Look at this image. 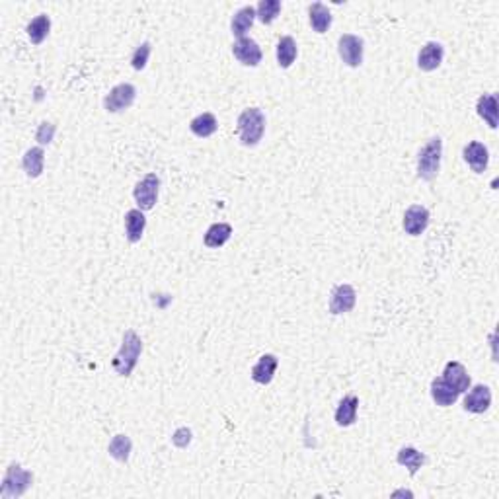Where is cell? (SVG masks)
<instances>
[{
  "label": "cell",
  "mask_w": 499,
  "mask_h": 499,
  "mask_svg": "<svg viewBox=\"0 0 499 499\" xmlns=\"http://www.w3.org/2000/svg\"><path fill=\"white\" fill-rule=\"evenodd\" d=\"M131 448H133V443L127 435H116L107 446L109 457L116 458L117 462H127L131 457Z\"/></svg>",
  "instance_id": "obj_28"
},
{
  "label": "cell",
  "mask_w": 499,
  "mask_h": 499,
  "mask_svg": "<svg viewBox=\"0 0 499 499\" xmlns=\"http://www.w3.org/2000/svg\"><path fill=\"white\" fill-rule=\"evenodd\" d=\"M476 111H478V116L488 123L489 129L498 127L499 109L496 94H484V96H480L478 104H476Z\"/></svg>",
  "instance_id": "obj_21"
},
{
  "label": "cell",
  "mask_w": 499,
  "mask_h": 499,
  "mask_svg": "<svg viewBox=\"0 0 499 499\" xmlns=\"http://www.w3.org/2000/svg\"><path fill=\"white\" fill-rule=\"evenodd\" d=\"M255 18L257 16H255L254 6H244V8H240V10L236 12L233 21H230V30H233L234 37H238V39L246 37V33L250 32V28L254 26Z\"/></svg>",
  "instance_id": "obj_19"
},
{
  "label": "cell",
  "mask_w": 499,
  "mask_h": 499,
  "mask_svg": "<svg viewBox=\"0 0 499 499\" xmlns=\"http://www.w3.org/2000/svg\"><path fill=\"white\" fill-rule=\"evenodd\" d=\"M443 156V140L439 137L431 138L417 154V176L425 181H433L441 168Z\"/></svg>",
  "instance_id": "obj_3"
},
{
  "label": "cell",
  "mask_w": 499,
  "mask_h": 499,
  "mask_svg": "<svg viewBox=\"0 0 499 499\" xmlns=\"http://www.w3.org/2000/svg\"><path fill=\"white\" fill-rule=\"evenodd\" d=\"M190 129H192V133L195 137L199 138H209L211 135L217 133V129H219V121H217V117L212 116V114H201V116L193 117L192 121H190Z\"/></svg>",
  "instance_id": "obj_22"
},
{
  "label": "cell",
  "mask_w": 499,
  "mask_h": 499,
  "mask_svg": "<svg viewBox=\"0 0 499 499\" xmlns=\"http://www.w3.org/2000/svg\"><path fill=\"white\" fill-rule=\"evenodd\" d=\"M43 164H45V152H43L42 147H33L30 149L24 158H21V166H24V172L30 176V178H39L43 172Z\"/></svg>",
  "instance_id": "obj_24"
},
{
  "label": "cell",
  "mask_w": 499,
  "mask_h": 499,
  "mask_svg": "<svg viewBox=\"0 0 499 499\" xmlns=\"http://www.w3.org/2000/svg\"><path fill=\"white\" fill-rule=\"evenodd\" d=\"M308 18H310V26L316 33H326L328 28L332 26V14H329L328 6L322 2H314L308 8Z\"/></svg>",
  "instance_id": "obj_20"
},
{
  "label": "cell",
  "mask_w": 499,
  "mask_h": 499,
  "mask_svg": "<svg viewBox=\"0 0 499 499\" xmlns=\"http://www.w3.org/2000/svg\"><path fill=\"white\" fill-rule=\"evenodd\" d=\"M233 53L244 66H257V64L262 63V59H264L262 47L254 39H250V37H242V39H238V42L234 43Z\"/></svg>",
  "instance_id": "obj_9"
},
{
  "label": "cell",
  "mask_w": 499,
  "mask_h": 499,
  "mask_svg": "<svg viewBox=\"0 0 499 499\" xmlns=\"http://www.w3.org/2000/svg\"><path fill=\"white\" fill-rule=\"evenodd\" d=\"M462 156L466 160L468 166L476 172V174H482V172H486V168H488L489 152L482 143H478V140L468 143L466 147H464V150H462Z\"/></svg>",
  "instance_id": "obj_14"
},
{
  "label": "cell",
  "mask_w": 499,
  "mask_h": 499,
  "mask_svg": "<svg viewBox=\"0 0 499 499\" xmlns=\"http://www.w3.org/2000/svg\"><path fill=\"white\" fill-rule=\"evenodd\" d=\"M233 236V226L226 223H215L205 233V246L207 248H223Z\"/></svg>",
  "instance_id": "obj_23"
},
{
  "label": "cell",
  "mask_w": 499,
  "mask_h": 499,
  "mask_svg": "<svg viewBox=\"0 0 499 499\" xmlns=\"http://www.w3.org/2000/svg\"><path fill=\"white\" fill-rule=\"evenodd\" d=\"M297 42L291 35H283L277 43V63L281 69H289L297 59Z\"/></svg>",
  "instance_id": "obj_25"
},
{
  "label": "cell",
  "mask_w": 499,
  "mask_h": 499,
  "mask_svg": "<svg viewBox=\"0 0 499 499\" xmlns=\"http://www.w3.org/2000/svg\"><path fill=\"white\" fill-rule=\"evenodd\" d=\"M49 30H51V20H49L47 14H39V16L33 18V20L28 24V28H26L28 37H30V42H32L33 45H42V43L45 42V37L49 35Z\"/></svg>",
  "instance_id": "obj_26"
},
{
  "label": "cell",
  "mask_w": 499,
  "mask_h": 499,
  "mask_svg": "<svg viewBox=\"0 0 499 499\" xmlns=\"http://www.w3.org/2000/svg\"><path fill=\"white\" fill-rule=\"evenodd\" d=\"M32 472L24 470L20 464H10L6 474H4V480H2L0 493H2V498H20L32 486Z\"/></svg>",
  "instance_id": "obj_4"
},
{
  "label": "cell",
  "mask_w": 499,
  "mask_h": 499,
  "mask_svg": "<svg viewBox=\"0 0 499 499\" xmlns=\"http://www.w3.org/2000/svg\"><path fill=\"white\" fill-rule=\"evenodd\" d=\"M266 131V116L260 107H248L238 116V135L244 147H255Z\"/></svg>",
  "instance_id": "obj_2"
},
{
  "label": "cell",
  "mask_w": 499,
  "mask_h": 499,
  "mask_svg": "<svg viewBox=\"0 0 499 499\" xmlns=\"http://www.w3.org/2000/svg\"><path fill=\"white\" fill-rule=\"evenodd\" d=\"M279 12H281V2H279V0H262V2L257 4V8H255V16L260 18L262 24L269 26V24L275 21Z\"/></svg>",
  "instance_id": "obj_29"
},
{
  "label": "cell",
  "mask_w": 499,
  "mask_h": 499,
  "mask_svg": "<svg viewBox=\"0 0 499 499\" xmlns=\"http://www.w3.org/2000/svg\"><path fill=\"white\" fill-rule=\"evenodd\" d=\"M363 39L353 35V33H343L338 42V53H340L341 61L351 66V69H357L363 63Z\"/></svg>",
  "instance_id": "obj_7"
},
{
  "label": "cell",
  "mask_w": 499,
  "mask_h": 499,
  "mask_svg": "<svg viewBox=\"0 0 499 499\" xmlns=\"http://www.w3.org/2000/svg\"><path fill=\"white\" fill-rule=\"evenodd\" d=\"M491 406V390L484 384H476L464 398V410L470 414H484Z\"/></svg>",
  "instance_id": "obj_12"
},
{
  "label": "cell",
  "mask_w": 499,
  "mask_h": 499,
  "mask_svg": "<svg viewBox=\"0 0 499 499\" xmlns=\"http://www.w3.org/2000/svg\"><path fill=\"white\" fill-rule=\"evenodd\" d=\"M172 441H174V445L176 446L183 448V446L190 445V441H192V431H190L188 427H181V429H178V431L174 433Z\"/></svg>",
  "instance_id": "obj_32"
},
{
  "label": "cell",
  "mask_w": 499,
  "mask_h": 499,
  "mask_svg": "<svg viewBox=\"0 0 499 499\" xmlns=\"http://www.w3.org/2000/svg\"><path fill=\"white\" fill-rule=\"evenodd\" d=\"M150 51H152V45L149 42L140 43L137 49H135V53L131 57V66L135 69V71H143L147 63H149V57H150Z\"/></svg>",
  "instance_id": "obj_30"
},
{
  "label": "cell",
  "mask_w": 499,
  "mask_h": 499,
  "mask_svg": "<svg viewBox=\"0 0 499 499\" xmlns=\"http://www.w3.org/2000/svg\"><path fill=\"white\" fill-rule=\"evenodd\" d=\"M57 127H55L53 123H47V121H43L39 129H37V133H35V138H37V143L39 145H49L51 140H53V135Z\"/></svg>",
  "instance_id": "obj_31"
},
{
  "label": "cell",
  "mask_w": 499,
  "mask_h": 499,
  "mask_svg": "<svg viewBox=\"0 0 499 499\" xmlns=\"http://www.w3.org/2000/svg\"><path fill=\"white\" fill-rule=\"evenodd\" d=\"M143 353V340L137 336V332L127 329L123 334V341H121V347L116 353L111 367L119 376H129L133 369L137 367L138 357Z\"/></svg>",
  "instance_id": "obj_1"
},
{
  "label": "cell",
  "mask_w": 499,
  "mask_h": 499,
  "mask_svg": "<svg viewBox=\"0 0 499 499\" xmlns=\"http://www.w3.org/2000/svg\"><path fill=\"white\" fill-rule=\"evenodd\" d=\"M396 460H398V464H402V466L408 468L412 476H415L417 470L425 464V455L424 453H419V451L414 448V446H403V448H400V453H398Z\"/></svg>",
  "instance_id": "obj_27"
},
{
  "label": "cell",
  "mask_w": 499,
  "mask_h": 499,
  "mask_svg": "<svg viewBox=\"0 0 499 499\" xmlns=\"http://www.w3.org/2000/svg\"><path fill=\"white\" fill-rule=\"evenodd\" d=\"M357 410H359V398L347 394L336 410V424L340 427H350L357 421Z\"/></svg>",
  "instance_id": "obj_16"
},
{
  "label": "cell",
  "mask_w": 499,
  "mask_h": 499,
  "mask_svg": "<svg viewBox=\"0 0 499 499\" xmlns=\"http://www.w3.org/2000/svg\"><path fill=\"white\" fill-rule=\"evenodd\" d=\"M443 379L451 384L458 394H464L470 388V374H468L466 367L458 361H448L443 371Z\"/></svg>",
  "instance_id": "obj_13"
},
{
  "label": "cell",
  "mask_w": 499,
  "mask_h": 499,
  "mask_svg": "<svg viewBox=\"0 0 499 499\" xmlns=\"http://www.w3.org/2000/svg\"><path fill=\"white\" fill-rule=\"evenodd\" d=\"M402 226L406 234L419 236V234L425 233V228L429 226V211L425 209L424 205H412L408 211L403 212Z\"/></svg>",
  "instance_id": "obj_10"
},
{
  "label": "cell",
  "mask_w": 499,
  "mask_h": 499,
  "mask_svg": "<svg viewBox=\"0 0 499 499\" xmlns=\"http://www.w3.org/2000/svg\"><path fill=\"white\" fill-rule=\"evenodd\" d=\"M443 57H445V47L441 43L429 42L425 43L421 47V51L417 55V66L424 71V73H431L437 71L441 63H443Z\"/></svg>",
  "instance_id": "obj_11"
},
{
  "label": "cell",
  "mask_w": 499,
  "mask_h": 499,
  "mask_svg": "<svg viewBox=\"0 0 499 499\" xmlns=\"http://www.w3.org/2000/svg\"><path fill=\"white\" fill-rule=\"evenodd\" d=\"M158 192V176H156V174H147V176L135 185V190H133V197H135V201H137L138 209H140V211H150V209L156 205Z\"/></svg>",
  "instance_id": "obj_5"
},
{
  "label": "cell",
  "mask_w": 499,
  "mask_h": 499,
  "mask_svg": "<svg viewBox=\"0 0 499 499\" xmlns=\"http://www.w3.org/2000/svg\"><path fill=\"white\" fill-rule=\"evenodd\" d=\"M145 226H147V217L140 209H131L125 215V233H127V240L131 244H137L138 240L143 238L145 233Z\"/></svg>",
  "instance_id": "obj_18"
},
{
  "label": "cell",
  "mask_w": 499,
  "mask_h": 499,
  "mask_svg": "<svg viewBox=\"0 0 499 499\" xmlns=\"http://www.w3.org/2000/svg\"><path fill=\"white\" fill-rule=\"evenodd\" d=\"M277 361L275 355H271V353H266V355H262L260 357V361L255 363L254 369H252V381L257 384H269L273 381V376H275V371H277Z\"/></svg>",
  "instance_id": "obj_15"
},
{
  "label": "cell",
  "mask_w": 499,
  "mask_h": 499,
  "mask_svg": "<svg viewBox=\"0 0 499 499\" xmlns=\"http://www.w3.org/2000/svg\"><path fill=\"white\" fill-rule=\"evenodd\" d=\"M431 398H433V402L437 406L446 408V406H453V403L457 402L458 398H460V394L446 383L443 376H439V379H433V383H431Z\"/></svg>",
  "instance_id": "obj_17"
},
{
  "label": "cell",
  "mask_w": 499,
  "mask_h": 499,
  "mask_svg": "<svg viewBox=\"0 0 499 499\" xmlns=\"http://www.w3.org/2000/svg\"><path fill=\"white\" fill-rule=\"evenodd\" d=\"M357 302V293L355 289L347 285V283H341V285H336L332 295H329V312L332 314H345L350 312L355 307Z\"/></svg>",
  "instance_id": "obj_8"
},
{
  "label": "cell",
  "mask_w": 499,
  "mask_h": 499,
  "mask_svg": "<svg viewBox=\"0 0 499 499\" xmlns=\"http://www.w3.org/2000/svg\"><path fill=\"white\" fill-rule=\"evenodd\" d=\"M135 98H137V88L129 84V82H123V84H117L116 88L109 90V94L104 98V107L109 114H119V111L133 106Z\"/></svg>",
  "instance_id": "obj_6"
}]
</instances>
